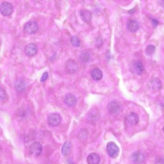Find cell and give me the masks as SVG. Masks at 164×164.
Here are the masks:
<instances>
[{
    "label": "cell",
    "mask_w": 164,
    "mask_h": 164,
    "mask_svg": "<svg viewBox=\"0 0 164 164\" xmlns=\"http://www.w3.org/2000/svg\"><path fill=\"white\" fill-rule=\"evenodd\" d=\"M107 151L108 155L111 158H116L119 154V148L116 143L113 142H108L107 145Z\"/></svg>",
    "instance_id": "cell-1"
},
{
    "label": "cell",
    "mask_w": 164,
    "mask_h": 164,
    "mask_svg": "<svg viewBox=\"0 0 164 164\" xmlns=\"http://www.w3.org/2000/svg\"><path fill=\"white\" fill-rule=\"evenodd\" d=\"M14 11L13 5L7 2H2L0 5V12L4 16H8L13 13Z\"/></svg>",
    "instance_id": "cell-2"
},
{
    "label": "cell",
    "mask_w": 164,
    "mask_h": 164,
    "mask_svg": "<svg viewBox=\"0 0 164 164\" xmlns=\"http://www.w3.org/2000/svg\"><path fill=\"white\" fill-rule=\"evenodd\" d=\"M38 29V26L37 22L34 21H30L27 22L24 27V30L27 33L34 34L37 32Z\"/></svg>",
    "instance_id": "cell-3"
},
{
    "label": "cell",
    "mask_w": 164,
    "mask_h": 164,
    "mask_svg": "<svg viewBox=\"0 0 164 164\" xmlns=\"http://www.w3.org/2000/svg\"><path fill=\"white\" fill-rule=\"evenodd\" d=\"M62 118L59 114L53 113L49 114L48 118V123L49 126L52 127H57L61 124Z\"/></svg>",
    "instance_id": "cell-4"
},
{
    "label": "cell",
    "mask_w": 164,
    "mask_h": 164,
    "mask_svg": "<svg viewBox=\"0 0 164 164\" xmlns=\"http://www.w3.org/2000/svg\"><path fill=\"white\" fill-rule=\"evenodd\" d=\"M131 70L133 73L137 75L142 74L144 70V67L142 63L140 61H134L131 66Z\"/></svg>",
    "instance_id": "cell-5"
},
{
    "label": "cell",
    "mask_w": 164,
    "mask_h": 164,
    "mask_svg": "<svg viewBox=\"0 0 164 164\" xmlns=\"http://www.w3.org/2000/svg\"><path fill=\"white\" fill-rule=\"evenodd\" d=\"M42 147L39 142H35L30 147V152L34 156H38L42 153Z\"/></svg>",
    "instance_id": "cell-6"
},
{
    "label": "cell",
    "mask_w": 164,
    "mask_h": 164,
    "mask_svg": "<svg viewBox=\"0 0 164 164\" xmlns=\"http://www.w3.org/2000/svg\"><path fill=\"white\" fill-rule=\"evenodd\" d=\"M66 71L69 74H74L78 70V67L75 62L73 60H69L65 65Z\"/></svg>",
    "instance_id": "cell-7"
},
{
    "label": "cell",
    "mask_w": 164,
    "mask_h": 164,
    "mask_svg": "<svg viewBox=\"0 0 164 164\" xmlns=\"http://www.w3.org/2000/svg\"><path fill=\"white\" fill-rule=\"evenodd\" d=\"M25 52L28 56H35L38 52V48L35 44L30 43L25 47Z\"/></svg>",
    "instance_id": "cell-8"
},
{
    "label": "cell",
    "mask_w": 164,
    "mask_h": 164,
    "mask_svg": "<svg viewBox=\"0 0 164 164\" xmlns=\"http://www.w3.org/2000/svg\"><path fill=\"white\" fill-rule=\"evenodd\" d=\"M127 28L131 32H136L139 29V24L136 20L130 19L127 23Z\"/></svg>",
    "instance_id": "cell-9"
},
{
    "label": "cell",
    "mask_w": 164,
    "mask_h": 164,
    "mask_svg": "<svg viewBox=\"0 0 164 164\" xmlns=\"http://www.w3.org/2000/svg\"><path fill=\"white\" fill-rule=\"evenodd\" d=\"M77 99L72 94H69L66 95L64 98V102L66 105L69 106H73L77 103Z\"/></svg>",
    "instance_id": "cell-10"
},
{
    "label": "cell",
    "mask_w": 164,
    "mask_h": 164,
    "mask_svg": "<svg viewBox=\"0 0 164 164\" xmlns=\"http://www.w3.org/2000/svg\"><path fill=\"white\" fill-rule=\"evenodd\" d=\"M108 110L111 114H116L118 113L120 110L121 107L118 102L113 101L109 103L108 106Z\"/></svg>",
    "instance_id": "cell-11"
},
{
    "label": "cell",
    "mask_w": 164,
    "mask_h": 164,
    "mask_svg": "<svg viewBox=\"0 0 164 164\" xmlns=\"http://www.w3.org/2000/svg\"><path fill=\"white\" fill-rule=\"evenodd\" d=\"M149 86L152 90L158 91L162 88V84L159 79L156 78L152 80Z\"/></svg>",
    "instance_id": "cell-12"
},
{
    "label": "cell",
    "mask_w": 164,
    "mask_h": 164,
    "mask_svg": "<svg viewBox=\"0 0 164 164\" xmlns=\"http://www.w3.org/2000/svg\"><path fill=\"white\" fill-rule=\"evenodd\" d=\"M87 161L89 164H99L100 161V157L96 153H91L87 157Z\"/></svg>",
    "instance_id": "cell-13"
},
{
    "label": "cell",
    "mask_w": 164,
    "mask_h": 164,
    "mask_svg": "<svg viewBox=\"0 0 164 164\" xmlns=\"http://www.w3.org/2000/svg\"><path fill=\"white\" fill-rule=\"evenodd\" d=\"M144 159L145 157L140 152H134L131 156V159L133 163L136 164H141Z\"/></svg>",
    "instance_id": "cell-14"
},
{
    "label": "cell",
    "mask_w": 164,
    "mask_h": 164,
    "mask_svg": "<svg viewBox=\"0 0 164 164\" xmlns=\"http://www.w3.org/2000/svg\"><path fill=\"white\" fill-rule=\"evenodd\" d=\"M127 120L131 125H136L139 122V117L134 112H131L128 116Z\"/></svg>",
    "instance_id": "cell-15"
},
{
    "label": "cell",
    "mask_w": 164,
    "mask_h": 164,
    "mask_svg": "<svg viewBox=\"0 0 164 164\" xmlns=\"http://www.w3.org/2000/svg\"><path fill=\"white\" fill-rule=\"evenodd\" d=\"M91 75L93 80H96V81H99L102 79L103 74H102L101 70L98 68H94L91 71Z\"/></svg>",
    "instance_id": "cell-16"
},
{
    "label": "cell",
    "mask_w": 164,
    "mask_h": 164,
    "mask_svg": "<svg viewBox=\"0 0 164 164\" xmlns=\"http://www.w3.org/2000/svg\"><path fill=\"white\" fill-rule=\"evenodd\" d=\"M80 16L83 21L89 22L92 18V14L87 10L83 9L81 11Z\"/></svg>",
    "instance_id": "cell-17"
},
{
    "label": "cell",
    "mask_w": 164,
    "mask_h": 164,
    "mask_svg": "<svg viewBox=\"0 0 164 164\" xmlns=\"http://www.w3.org/2000/svg\"><path fill=\"white\" fill-rule=\"evenodd\" d=\"M71 149V143L69 142H66L64 143L62 147V152L64 156H67L70 154Z\"/></svg>",
    "instance_id": "cell-18"
},
{
    "label": "cell",
    "mask_w": 164,
    "mask_h": 164,
    "mask_svg": "<svg viewBox=\"0 0 164 164\" xmlns=\"http://www.w3.org/2000/svg\"><path fill=\"white\" fill-rule=\"evenodd\" d=\"M15 88L18 91H23L25 88V84L23 80H19L16 81L15 84Z\"/></svg>",
    "instance_id": "cell-19"
},
{
    "label": "cell",
    "mask_w": 164,
    "mask_h": 164,
    "mask_svg": "<svg viewBox=\"0 0 164 164\" xmlns=\"http://www.w3.org/2000/svg\"><path fill=\"white\" fill-rule=\"evenodd\" d=\"M155 50H156V48L154 45L150 44L146 47L145 52L147 56H151L155 53Z\"/></svg>",
    "instance_id": "cell-20"
},
{
    "label": "cell",
    "mask_w": 164,
    "mask_h": 164,
    "mask_svg": "<svg viewBox=\"0 0 164 164\" xmlns=\"http://www.w3.org/2000/svg\"><path fill=\"white\" fill-rule=\"evenodd\" d=\"M72 44L75 47H78L80 45V42L78 37L76 36H72L71 39Z\"/></svg>",
    "instance_id": "cell-21"
},
{
    "label": "cell",
    "mask_w": 164,
    "mask_h": 164,
    "mask_svg": "<svg viewBox=\"0 0 164 164\" xmlns=\"http://www.w3.org/2000/svg\"><path fill=\"white\" fill-rule=\"evenodd\" d=\"M80 59L83 62H87L90 59L89 55L86 53H82L80 56Z\"/></svg>",
    "instance_id": "cell-22"
},
{
    "label": "cell",
    "mask_w": 164,
    "mask_h": 164,
    "mask_svg": "<svg viewBox=\"0 0 164 164\" xmlns=\"http://www.w3.org/2000/svg\"><path fill=\"white\" fill-rule=\"evenodd\" d=\"M86 130L85 129H82L80 132H79L78 134V137L80 139L83 140L84 139H85L86 137L87 136V133L86 132Z\"/></svg>",
    "instance_id": "cell-23"
},
{
    "label": "cell",
    "mask_w": 164,
    "mask_h": 164,
    "mask_svg": "<svg viewBox=\"0 0 164 164\" xmlns=\"http://www.w3.org/2000/svg\"><path fill=\"white\" fill-rule=\"evenodd\" d=\"M6 96V94L5 91L4 89L0 88V102H2L5 100Z\"/></svg>",
    "instance_id": "cell-24"
},
{
    "label": "cell",
    "mask_w": 164,
    "mask_h": 164,
    "mask_svg": "<svg viewBox=\"0 0 164 164\" xmlns=\"http://www.w3.org/2000/svg\"><path fill=\"white\" fill-rule=\"evenodd\" d=\"M48 73L47 72H44V74H43L42 76L41 80H40V81H42V82H44V81H46V80H47L48 78Z\"/></svg>",
    "instance_id": "cell-25"
},
{
    "label": "cell",
    "mask_w": 164,
    "mask_h": 164,
    "mask_svg": "<svg viewBox=\"0 0 164 164\" xmlns=\"http://www.w3.org/2000/svg\"><path fill=\"white\" fill-rule=\"evenodd\" d=\"M152 22H153V25L154 26V27L156 28V26L158 24V22H157V21H156V20L154 19L152 20Z\"/></svg>",
    "instance_id": "cell-26"
},
{
    "label": "cell",
    "mask_w": 164,
    "mask_h": 164,
    "mask_svg": "<svg viewBox=\"0 0 164 164\" xmlns=\"http://www.w3.org/2000/svg\"><path fill=\"white\" fill-rule=\"evenodd\" d=\"M68 164H75L73 162H72V161L71 159H69L68 160Z\"/></svg>",
    "instance_id": "cell-27"
},
{
    "label": "cell",
    "mask_w": 164,
    "mask_h": 164,
    "mask_svg": "<svg viewBox=\"0 0 164 164\" xmlns=\"http://www.w3.org/2000/svg\"><path fill=\"white\" fill-rule=\"evenodd\" d=\"M164 164V162H162V161H159V162H157V164Z\"/></svg>",
    "instance_id": "cell-28"
},
{
    "label": "cell",
    "mask_w": 164,
    "mask_h": 164,
    "mask_svg": "<svg viewBox=\"0 0 164 164\" xmlns=\"http://www.w3.org/2000/svg\"><path fill=\"white\" fill-rule=\"evenodd\" d=\"M163 132H164V127H163Z\"/></svg>",
    "instance_id": "cell-29"
}]
</instances>
